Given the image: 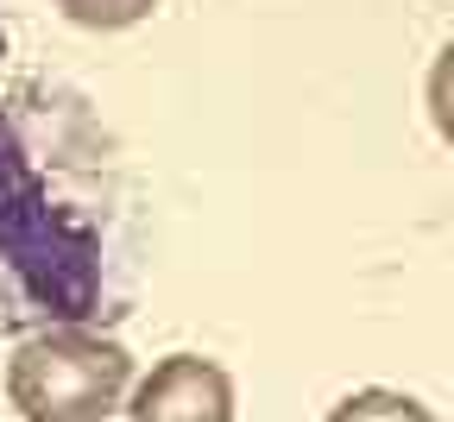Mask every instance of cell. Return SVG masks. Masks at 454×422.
<instances>
[{
	"label": "cell",
	"instance_id": "4",
	"mask_svg": "<svg viewBox=\"0 0 454 422\" xmlns=\"http://www.w3.org/2000/svg\"><path fill=\"white\" fill-rule=\"evenodd\" d=\"M322 422H435V410L411 391H385V385H366V391H348Z\"/></svg>",
	"mask_w": 454,
	"mask_h": 422
},
{
	"label": "cell",
	"instance_id": "5",
	"mask_svg": "<svg viewBox=\"0 0 454 422\" xmlns=\"http://www.w3.org/2000/svg\"><path fill=\"white\" fill-rule=\"evenodd\" d=\"M51 7L82 32H127L158 13V0H51Z\"/></svg>",
	"mask_w": 454,
	"mask_h": 422
},
{
	"label": "cell",
	"instance_id": "1",
	"mask_svg": "<svg viewBox=\"0 0 454 422\" xmlns=\"http://www.w3.org/2000/svg\"><path fill=\"white\" fill-rule=\"evenodd\" d=\"M139 190L89 95L0 89V334L107 328L139 296Z\"/></svg>",
	"mask_w": 454,
	"mask_h": 422
},
{
	"label": "cell",
	"instance_id": "2",
	"mask_svg": "<svg viewBox=\"0 0 454 422\" xmlns=\"http://www.w3.org/2000/svg\"><path fill=\"white\" fill-rule=\"evenodd\" d=\"M133 379V353L107 328L57 322L20 334L7 359V403L20 422H107L121 416Z\"/></svg>",
	"mask_w": 454,
	"mask_h": 422
},
{
	"label": "cell",
	"instance_id": "3",
	"mask_svg": "<svg viewBox=\"0 0 454 422\" xmlns=\"http://www.w3.org/2000/svg\"><path fill=\"white\" fill-rule=\"evenodd\" d=\"M127 422H234V379L202 353H170L127 385Z\"/></svg>",
	"mask_w": 454,
	"mask_h": 422
}]
</instances>
